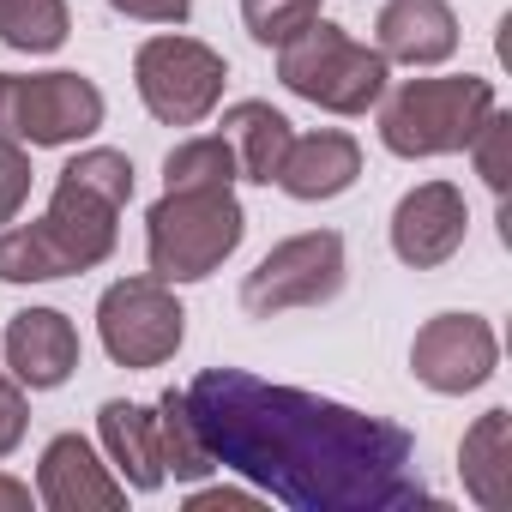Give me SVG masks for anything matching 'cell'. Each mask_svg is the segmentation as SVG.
Returning a JSON list of instances; mask_svg holds the SVG:
<instances>
[{"label":"cell","instance_id":"obj_1","mask_svg":"<svg viewBox=\"0 0 512 512\" xmlns=\"http://www.w3.org/2000/svg\"><path fill=\"white\" fill-rule=\"evenodd\" d=\"M187 410L217 464L266 488L290 512H404L428 506L416 440L338 398L272 386L247 368H205Z\"/></svg>","mask_w":512,"mask_h":512},{"label":"cell","instance_id":"obj_2","mask_svg":"<svg viewBox=\"0 0 512 512\" xmlns=\"http://www.w3.org/2000/svg\"><path fill=\"white\" fill-rule=\"evenodd\" d=\"M133 199V163L127 151L91 145L79 151L37 223L0 229V284H55L73 272H91L115 253L121 211Z\"/></svg>","mask_w":512,"mask_h":512},{"label":"cell","instance_id":"obj_3","mask_svg":"<svg viewBox=\"0 0 512 512\" xmlns=\"http://www.w3.org/2000/svg\"><path fill=\"white\" fill-rule=\"evenodd\" d=\"M247 235V211L235 187H163V199L145 211V260L163 284H199L211 278Z\"/></svg>","mask_w":512,"mask_h":512},{"label":"cell","instance_id":"obj_4","mask_svg":"<svg viewBox=\"0 0 512 512\" xmlns=\"http://www.w3.org/2000/svg\"><path fill=\"white\" fill-rule=\"evenodd\" d=\"M494 79L482 73H446V79H404L386 91L380 109V145L392 157H452L476 139V127L494 109Z\"/></svg>","mask_w":512,"mask_h":512},{"label":"cell","instance_id":"obj_5","mask_svg":"<svg viewBox=\"0 0 512 512\" xmlns=\"http://www.w3.org/2000/svg\"><path fill=\"white\" fill-rule=\"evenodd\" d=\"M278 79L290 97H302L326 115H368L392 85V61L380 49L356 43L338 19H314L308 31H296L278 49Z\"/></svg>","mask_w":512,"mask_h":512},{"label":"cell","instance_id":"obj_6","mask_svg":"<svg viewBox=\"0 0 512 512\" xmlns=\"http://www.w3.org/2000/svg\"><path fill=\"white\" fill-rule=\"evenodd\" d=\"M133 85H139V103L151 109V121H163V127H199L223 103L229 61L211 43L169 31V37H145L139 43Z\"/></svg>","mask_w":512,"mask_h":512},{"label":"cell","instance_id":"obj_7","mask_svg":"<svg viewBox=\"0 0 512 512\" xmlns=\"http://www.w3.org/2000/svg\"><path fill=\"white\" fill-rule=\"evenodd\" d=\"M344 235L338 229H302L278 241L260 266L241 278V314L253 320H278L296 308H320L344 290Z\"/></svg>","mask_w":512,"mask_h":512},{"label":"cell","instance_id":"obj_8","mask_svg":"<svg viewBox=\"0 0 512 512\" xmlns=\"http://www.w3.org/2000/svg\"><path fill=\"white\" fill-rule=\"evenodd\" d=\"M97 338L115 368H163L187 338V308L163 278H121L97 302Z\"/></svg>","mask_w":512,"mask_h":512},{"label":"cell","instance_id":"obj_9","mask_svg":"<svg viewBox=\"0 0 512 512\" xmlns=\"http://www.w3.org/2000/svg\"><path fill=\"white\" fill-rule=\"evenodd\" d=\"M7 133L19 145L37 151H61L79 145L103 127V91L85 73H31V79H7V109H0Z\"/></svg>","mask_w":512,"mask_h":512},{"label":"cell","instance_id":"obj_10","mask_svg":"<svg viewBox=\"0 0 512 512\" xmlns=\"http://www.w3.org/2000/svg\"><path fill=\"white\" fill-rule=\"evenodd\" d=\"M494 368H500V338L482 314H434L410 344V374L440 398H464L488 386Z\"/></svg>","mask_w":512,"mask_h":512},{"label":"cell","instance_id":"obj_11","mask_svg":"<svg viewBox=\"0 0 512 512\" xmlns=\"http://www.w3.org/2000/svg\"><path fill=\"white\" fill-rule=\"evenodd\" d=\"M470 235V205L452 181H422L392 205V253L410 272H440Z\"/></svg>","mask_w":512,"mask_h":512},{"label":"cell","instance_id":"obj_12","mask_svg":"<svg viewBox=\"0 0 512 512\" xmlns=\"http://www.w3.org/2000/svg\"><path fill=\"white\" fill-rule=\"evenodd\" d=\"M37 500L49 512H115L127 506V482L97 458L85 434H55L37 458Z\"/></svg>","mask_w":512,"mask_h":512},{"label":"cell","instance_id":"obj_13","mask_svg":"<svg viewBox=\"0 0 512 512\" xmlns=\"http://www.w3.org/2000/svg\"><path fill=\"white\" fill-rule=\"evenodd\" d=\"M0 356H7V368L25 392H55L79 368V326L61 308H25L7 320Z\"/></svg>","mask_w":512,"mask_h":512},{"label":"cell","instance_id":"obj_14","mask_svg":"<svg viewBox=\"0 0 512 512\" xmlns=\"http://www.w3.org/2000/svg\"><path fill=\"white\" fill-rule=\"evenodd\" d=\"M374 49L398 67H440L458 55V13L446 0H386L374 19Z\"/></svg>","mask_w":512,"mask_h":512},{"label":"cell","instance_id":"obj_15","mask_svg":"<svg viewBox=\"0 0 512 512\" xmlns=\"http://www.w3.org/2000/svg\"><path fill=\"white\" fill-rule=\"evenodd\" d=\"M356 175H362V145H356L350 133L326 127V133L290 139V157H284V169H278V187H284L290 199H302V205H320V199L350 193Z\"/></svg>","mask_w":512,"mask_h":512},{"label":"cell","instance_id":"obj_16","mask_svg":"<svg viewBox=\"0 0 512 512\" xmlns=\"http://www.w3.org/2000/svg\"><path fill=\"white\" fill-rule=\"evenodd\" d=\"M97 434H103L109 470H115L133 494H157V488L169 482V476H163V458H157L151 404H133V398H103V410H97Z\"/></svg>","mask_w":512,"mask_h":512},{"label":"cell","instance_id":"obj_17","mask_svg":"<svg viewBox=\"0 0 512 512\" xmlns=\"http://www.w3.org/2000/svg\"><path fill=\"white\" fill-rule=\"evenodd\" d=\"M223 139H229V151H235V175H241V181L272 187L278 169H284V157H290L296 127H290L284 109L247 97V103H229V109H223Z\"/></svg>","mask_w":512,"mask_h":512},{"label":"cell","instance_id":"obj_18","mask_svg":"<svg viewBox=\"0 0 512 512\" xmlns=\"http://www.w3.org/2000/svg\"><path fill=\"white\" fill-rule=\"evenodd\" d=\"M458 476H464V494L482 512L506 506V494H512V410H482L464 428V440H458Z\"/></svg>","mask_w":512,"mask_h":512},{"label":"cell","instance_id":"obj_19","mask_svg":"<svg viewBox=\"0 0 512 512\" xmlns=\"http://www.w3.org/2000/svg\"><path fill=\"white\" fill-rule=\"evenodd\" d=\"M151 428H157L163 476L199 482V476L217 470V458H211V446H205V434H199V422H193V410H187V392H163V398L151 404Z\"/></svg>","mask_w":512,"mask_h":512},{"label":"cell","instance_id":"obj_20","mask_svg":"<svg viewBox=\"0 0 512 512\" xmlns=\"http://www.w3.org/2000/svg\"><path fill=\"white\" fill-rule=\"evenodd\" d=\"M73 31L67 0H0V43L19 55H55Z\"/></svg>","mask_w":512,"mask_h":512},{"label":"cell","instance_id":"obj_21","mask_svg":"<svg viewBox=\"0 0 512 512\" xmlns=\"http://www.w3.org/2000/svg\"><path fill=\"white\" fill-rule=\"evenodd\" d=\"M235 151L223 133H199V139H181L169 157H163V187H235Z\"/></svg>","mask_w":512,"mask_h":512},{"label":"cell","instance_id":"obj_22","mask_svg":"<svg viewBox=\"0 0 512 512\" xmlns=\"http://www.w3.org/2000/svg\"><path fill=\"white\" fill-rule=\"evenodd\" d=\"M320 19V0H241V25L253 43L284 49L296 31H308Z\"/></svg>","mask_w":512,"mask_h":512},{"label":"cell","instance_id":"obj_23","mask_svg":"<svg viewBox=\"0 0 512 512\" xmlns=\"http://www.w3.org/2000/svg\"><path fill=\"white\" fill-rule=\"evenodd\" d=\"M464 151L476 157V175L488 181V193L506 199V181H512V115H506L500 103L488 109V121L476 127V139H470Z\"/></svg>","mask_w":512,"mask_h":512},{"label":"cell","instance_id":"obj_24","mask_svg":"<svg viewBox=\"0 0 512 512\" xmlns=\"http://www.w3.org/2000/svg\"><path fill=\"white\" fill-rule=\"evenodd\" d=\"M31 199V157L13 133H0V223H13Z\"/></svg>","mask_w":512,"mask_h":512},{"label":"cell","instance_id":"obj_25","mask_svg":"<svg viewBox=\"0 0 512 512\" xmlns=\"http://www.w3.org/2000/svg\"><path fill=\"white\" fill-rule=\"evenodd\" d=\"M31 428V404H25V386L19 380H0V458H13L19 440Z\"/></svg>","mask_w":512,"mask_h":512},{"label":"cell","instance_id":"obj_26","mask_svg":"<svg viewBox=\"0 0 512 512\" xmlns=\"http://www.w3.org/2000/svg\"><path fill=\"white\" fill-rule=\"evenodd\" d=\"M121 19H139V25H187L193 0H109Z\"/></svg>","mask_w":512,"mask_h":512},{"label":"cell","instance_id":"obj_27","mask_svg":"<svg viewBox=\"0 0 512 512\" xmlns=\"http://www.w3.org/2000/svg\"><path fill=\"white\" fill-rule=\"evenodd\" d=\"M187 512H266V500L247 494V488H193Z\"/></svg>","mask_w":512,"mask_h":512},{"label":"cell","instance_id":"obj_28","mask_svg":"<svg viewBox=\"0 0 512 512\" xmlns=\"http://www.w3.org/2000/svg\"><path fill=\"white\" fill-rule=\"evenodd\" d=\"M0 512H31V482L0 476Z\"/></svg>","mask_w":512,"mask_h":512},{"label":"cell","instance_id":"obj_29","mask_svg":"<svg viewBox=\"0 0 512 512\" xmlns=\"http://www.w3.org/2000/svg\"><path fill=\"white\" fill-rule=\"evenodd\" d=\"M0 109H7V73H0Z\"/></svg>","mask_w":512,"mask_h":512}]
</instances>
